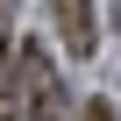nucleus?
<instances>
[{"label":"nucleus","instance_id":"3","mask_svg":"<svg viewBox=\"0 0 121 121\" xmlns=\"http://www.w3.org/2000/svg\"><path fill=\"white\" fill-rule=\"evenodd\" d=\"M0 121H14V86L0 78Z\"/></svg>","mask_w":121,"mask_h":121},{"label":"nucleus","instance_id":"4","mask_svg":"<svg viewBox=\"0 0 121 121\" xmlns=\"http://www.w3.org/2000/svg\"><path fill=\"white\" fill-rule=\"evenodd\" d=\"M86 121H114V107L107 100H86Z\"/></svg>","mask_w":121,"mask_h":121},{"label":"nucleus","instance_id":"1","mask_svg":"<svg viewBox=\"0 0 121 121\" xmlns=\"http://www.w3.org/2000/svg\"><path fill=\"white\" fill-rule=\"evenodd\" d=\"M14 71H22V86H29V100H36V121H64V93H57V78H50V57H43L36 43L14 57Z\"/></svg>","mask_w":121,"mask_h":121},{"label":"nucleus","instance_id":"2","mask_svg":"<svg viewBox=\"0 0 121 121\" xmlns=\"http://www.w3.org/2000/svg\"><path fill=\"white\" fill-rule=\"evenodd\" d=\"M50 22H57V36H64L78 57L93 50V0H50Z\"/></svg>","mask_w":121,"mask_h":121}]
</instances>
